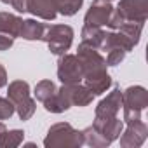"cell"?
Returning a JSON list of instances; mask_svg holds the SVG:
<instances>
[{"instance_id":"obj_17","label":"cell","mask_w":148,"mask_h":148,"mask_svg":"<svg viewBox=\"0 0 148 148\" xmlns=\"http://www.w3.org/2000/svg\"><path fill=\"white\" fill-rule=\"evenodd\" d=\"M23 139H25V132L21 129L5 131L0 136V148H16L23 143Z\"/></svg>"},{"instance_id":"obj_29","label":"cell","mask_w":148,"mask_h":148,"mask_svg":"<svg viewBox=\"0 0 148 148\" xmlns=\"http://www.w3.org/2000/svg\"><path fill=\"white\" fill-rule=\"evenodd\" d=\"M106 2H112V0H106Z\"/></svg>"},{"instance_id":"obj_18","label":"cell","mask_w":148,"mask_h":148,"mask_svg":"<svg viewBox=\"0 0 148 148\" xmlns=\"http://www.w3.org/2000/svg\"><path fill=\"white\" fill-rule=\"evenodd\" d=\"M143 25L145 23H138V21H124L119 28V32H122L127 38H131L134 42V45L139 42L141 32H143Z\"/></svg>"},{"instance_id":"obj_2","label":"cell","mask_w":148,"mask_h":148,"mask_svg":"<svg viewBox=\"0 0 148 148\" xmlns=\"http://www.w3.org/2000/svg\"><path fill=\"white\" fill-rule=\"evenodd\" d=\"M77 58L82 64V73H84V82H89V80H94V79H99V77H105L108 75L106 71V59L101 56V52L84 42H80L79 49H77Z\"/></svg>"},{"instance_id":"obj_8","label":"cell","mask_w":148,"mask_h":148,"mask_svg":"<svg viewBox=\"0 0 148 148\" xmlns=\"http://www.w3.org/2000/svg\"><path fill=\"white\" fill-rule=\"evenodd\" d=\"M117 11L125 21L145 23L148 18V0H120Z\"/></svg>"},{"instance_id":"obj_5","label":"cell","mask_w":148,"mask_h":148,"mask_svg":"<svg viewBox=\"0 0 148 148\" xmlns=\"http://www.w3.org/2000/svg\"><path fill=\"white\" fill-rule=\"evenodd\" d=\"M47 45L49 51L56 56L64 54L73 42V30L68 25H47L44 38H42Z\"/></svg>"},{"instance_id":"obj_26","label":"cell","mask_w":148,"mask_h":148,"mask_svg":"<svg viewBox=\"0 0 148 148\" xmlns=\"http://www.w3.org/2000/svg\"><path fill=\"white\" fill-rule=\"evenodd\" d=\"M4 86H7V71L0 64V87H4Z\"/></svg>"},{"instance_id":"obj_9","label":"cell","mask_w":148,"mask_h":148,"mask_svg":"<svg viewBox=\"0 0 148 148\" xmlns=\"http://www.w3.org/2000/svg\"><path fill=\"white\" fill-rule=\"evenodd\" d=\"M122 136H119L120 139V146L124 148H138L145 143L146 136H148V127L143 120L139 122H132V124H127L125 131L120 132Z\"/></svg>"},{"instance_id":"obj_10","label":"cell","mask_w":148,"mask_h":148,"mask_svg":"<svg viewBox=\"0 0 148 148\" xmlns=\"http://www.w3.org/2000/svg\"><path fill=\"white\" fill-rule=\"evenodd\" d=\"M112 11H113V7L110 2H106V0H94L89 11L86 12L84 23L92 25V26H105V25H108Z\"/></svg>"},{"instance_id":"obj_27","label":"cell","mask_w":148,"mask_h":148,"mask_svg":"<svg viewBox=\"0 0 148 148\" xmlns=\"http://www.w3.org/2000/svg\"><path fill=\"white\" fill-rule=\"evenodd\" d=\"M5 131H7V127H5V125H4L2 122H0V136H2V134H4Z\"/></svg>"},{"instance_id":"obj_16","label":"cell","mask_w":148,"mask_h":148,"mask_svg":"<svg viewBox=\"0 0 148 148\" xmlns=\"http://www.w3.org/2000/svg\"><path fill=\"white\" fill-rule=\"evenodd\" d=\"M45 28H47V25H44V23H38L35 19H26V21H23L19 37H23L25 40H42Z\"/></svg>"},{"instance_id":"obj_22","label":"cell","mask_w":148,"mask_h":148,"mask_svg":"<svg viewBox=\"0 0 148 148\" xmlns=\"http://www.w3.org/2000/svg\"><path fill=\"white\" fill-rule=\"evenodd\" d=\"M125 51H122V49H119V47H115V49H110L108 52H106V64L108 66H115V64H119L124 58H125Z\"/></svg>"},{"instance_id":"obj_13","label":"cell","mask_w":148,"mask_h":148,"mask_svg":"<svg viewBox=\"0 0 148 148\" xmlns=\"http://www.w3.org/2000/svg\"><path fill=\"white\" fill-rule=\"evenodd\" d=\"M28 12L45 21H52L58 16L54 0H28Z\"/></svg>"},{"instance_id":"obj_20","label":"cell","mask_w":148,"mask_h":148,"mask_svg":"<svg viewBox=\"0 0 148 148\" xmlns=\"http://www.w3.org/2000/svg\"><path fill=\"white\" fill-rule=\"evenodd\" d=\"M56 91H58V87L54 86V82H51V80H40V82L37 84V87H35V98H37L40 103H44V101H47Z\"/></svg>"},{"instance_id":"obj_19","label":"cell","mask_w":148,"mask_h":148,"mask_svg":"<svg viewBox=\"0 0 148 148\" xmlns=\"http://www.w3.org/2000/svg\"><path fill=\"white\" fill-rule=\"evenodd\" d=\"M56 2V11L63 16H73L77 14L79 9L82 7L84 0H54Z\"/></svg>"},{"instance_id":"obj_6","label":"cell","mask_w":148,"mask_h":148,"mask_svg":"<svg viewBox=\"0 0 148 148\" xmlns=\"http://www.w3.org/2000/svg\"><path fill=\"white\" fill-rule=\"evenodd\" d=\"M58 79L64 86L80 84L84 80L82 64L75 54H61L58 61Z\"/></svg>"},{"instance_id":"obj_12","label":"cell","mask_w":148,"mask_h":148,"mask_svg":"<svg viewBox=\"0 0 148 148\" xmlns=\"http://www.w3.org/2000/svg\"><path fill=\"white\" fill-rule=\"evenodd\" d=\"M64 94V98L68 99V103L73 106H87L89 103H92L94 94L82 84H71V86H61L59 87Z\"/></svg>"},{"instance_id":"obj_15","label":"cell","mask_w":148,"mask_h":148,"mask_svg":"<svg viewBox=\"0 0 148 148\" xmlns=\"http://www.w3.org/2000/svg\"><path fill=\"white\" fill-rule=\"evenodd\" d=\"M105 35H106V32L101 26L84 25V28H82V42L91 45V47H94V49H98V51H101Z\"/></svg>"},{"instance_id":"obj_3","label":"cell","mask_w":148,"mask_h":148,"mask_svg":"<svg viewBox=\"0 0 148 148\" xmlns=\"http://www.w3.org/2000/svg\"><path fill=\"white\" fill-rule=\"evenodd\" d=\"M7 99L14 105V110L18 112L21 120H30L35 113L37 103L30 94V86L25 80H14L9 84L7 89Z\"/></svg>"},{"instance_id":"obj_23","label":"cell","mask_w":148,"mask_h":148,"mask_svg":"<svg viewBox=\"0 0 148 148\" xmlns=\"http://www.w3.org/2000/svg\"><path fill=\"white\" fill-rule=\"evenodd\" d=\"M14 112H16V110H14V105H12L7 98H2V96H0V120L11 119Z\"/></svg>"},{"instance_id":"obj_1","label":"cell","mask_w":148,"mask_h":148,"mask_svg":"<svg viewBox=\"0 0 148 148\" xmlns=\"http://www.w3.org/2000/svg\"><path fill=\"white\" fill-rule=\"evenodd\" d=\"M44 145L47 148H79L84 145V136L82 131L73 129L71 124L59 122L47 131Z\"/></svg>"},{"instance_id":"obj_25","label":"cell","mask_w":148,"mask_h":148,"mask_svg":"<svg viewBox=\"0 0 148 148\" xmlns=\"http://www.w3.org/2000/svg\"><path fill=\"white\" fill-rule=\"evenodd\" d=\"M11 5L18 12H28V0H11Z\"/></svg>"},{"instance_id":"obj_11","label":"cell","mask_w":148,"mask_h":148,"mask_svg":"<svg viewBox=\"0 0 148 148\" xmlns=\"http://www.w3.org/2000/svg\"><path fill=\"white\" fill-rule=\"evenodd\" d=\"M91 127L106 141V145H110L119 139L120 132L124 131V120H120L119 117H113L110 120H94Z\"/></svg>"},{"instance_id":"obj_4","label":"cell","mask_w":148,"mask_h":148,"mask_svg":"<svg viewBox=\"0 0 148 148\" xmlns=\"http://www.w3.org/2000/svg\"><path fill=\"white\" fill-rule=\"evenodd\" d=\"M148 106V92L141 86H131L122 92V110L124 122L132 124L141 120L143 110Z\"/></svg>"},{"instance_id":"obj_21","label":"cell","mask_w":148,"mask_h":148,"mask_svg":"<svg viewBox=\"0 0 148 148\" xmlns=\"http://www.w3.org/2000/svg\"><path fill=\"white\" fill-rule=\"evenodd\" d=\"M82 136H84V145H89V146H92V148H103V146H108L106 145V141L89 125V127H86L84 131H82Z\"/></svg>"},{"instance_id":"obj_7","label":"cell","mask_w":148,"mask_h":148,"mask_svg":"<svg viewBox=\"0 0 148 148\" xmlns=\"http://www.w3.org/2000/svg\"><path fill=\"white\" fill-rule=\"evenodd\" d=\"M122 106V91L119 87H115L105 99L99 101V105L96 106L94 112V120H110L113 117L119 115Z\"/></svg>"},{"instance_id":"obj_28","label":"cell","mask_w":148,"mask_h":148,"mask_svg":"<svg viewBox=\"0 0 148 148\" xmlns=\"http://www.w3.org/2000/svg\"><path fill=\"white\" fill-rule=\"evenodd\" d=\"M0 2H4V4H11V0H0Z\"/></svg>"},{"instance_id":"obj_24","label":"cell","mask_w":148,"mask_h":148,"mask_svg":"<svg viewBox=\"0 0 148 148\" xmlns=\"http://www.w3.org/2000/svg\"><path fill=\"white\" fill-rule=\"evenodd\" d=\"M12 44H14V38L12 37L0 33V51H7L9 47H12Z\"/></svg>"},{"instance_id":"obj_14","label":"cell","mask_w":148,"mask_h":148,"mask_svg":"<svg viewBox=\"0 0 148 148\" xmlns=\"http://www.w3.org/2000/svg\"><path fill=\"white\" fill-rule=\"evenodd\" d=\"M23 28V19L11 12H0V33L9 35L12 38L19 37Z\"/></svg>"}]
</instances>
